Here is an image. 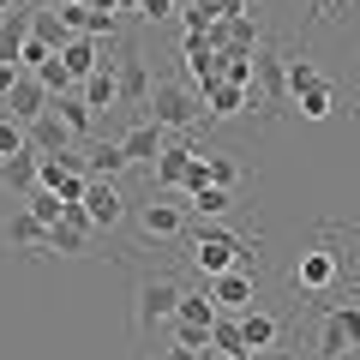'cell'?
<instances>
[{
  "instance_id": "cell-1",
  "label": "cell",
  "mask_w": 360,
  "mask_h": 360,
  "mask_svg": "<svg viewBox=\"0 0 360 360\" xmlns=\"http://www.w3.org/2000/svg\"><path fill=\"white\" fill-rule=\"evenodd\" d=\"M258 270V258H252V240H246L240 229H205L193 240V270L205 276V283H217V276H229V270Z\"/></svg>"
},
{
  "instance_id": "cell-2",
  "label": "cell",
  "mask_w": 360,
  "mask_h": 360,
  "mask_svg": "<svg viewBox=\"0 0 360 360\" xmlns=\"http://www.w3.org/2000/svg\"><path fill=\"white\" fill-rule=\"evenodd\" d=\"M144 120H156L162 132H186V127H198V120H210V115H205V96H198L186 78H156L150 103H144Z\"/></svg>"
},
{
  "instance_id": "cell-3",
  "label": "cell",
  "mask_w": 360,
  "mask_h": 360,
  "mask_svg": "<svg viewBox=\"0 0 360 360\" xmlns=\"http://www.w3.org/2000/svg\"><path fill=\"white\" fill-rule=\"evenodd\" d=\"M180 295H186V283H180V276H168V270H156V276H139V300H132V330H139V336H150L156 324H174Z\"/></svg>"
},
{
  "instance_id": "cell-4",
  "label": "cell",
  "mask_w": 360,
  "mask_h": 360,
  "mask_svg": "<svg viewBox=\"0 0 360 360\" xmlns=\"http://www.w3.org/2000/svg\"><path fill=\"white\" fill-rule=\"evenodd\" d=\"M312 348H319V360H342V354L360 348V307L354 300H324L319 330H312Z\"/></svg>"
},
{
  "instance_id": "cell-5",
  "label": "cell",
  "mask_w": 360,
  "mask_h": 360,
  "mask_svg": "<svg viewBox=\"0 0 360 360\" xmlns=\"http://www.w3.org/2000/svg\"><path fill=\"white\" fill-rule=\"evenodd\" d=\"M288 283H295L300 295H330V288L342 283V258H336L330 246H312V252H300V258H295Z\"/></svg>"
},
{
  "instance_id": "cell-6",
  "label": "cell",
  "mask_w": 360,
  "mask_h": 360,
  "mask_svg": "<svg viewBox=\"0 0 360 360\" xmlns=\"http://www.w3.org/2000/svg\"><path fill=\"white\" fill-rule=\"evenodd\" d=\"M198 156H205V150H193V144H168V150L156 156V168H150L156 193H186V180H193Z\"/></svg>"
},
{
  "instance_id": "cell-7",
  "label": "cell",
  "mask_w": 360,
  "mask_h": 360,
  "mask_svg": "<svg viewBox=\"0 0 360 360\" xmlns=\"http://www.w3.org/2000/svg\"><path fill=\"white\" fill-rule=\"evenodd\" d=\"M84 210H90V229L108 234V229H120V222H127V193H120L115 180H90Z\"/></svg>"
},
{
  "instance_id": "cell-8",
  "label": "cell",
  "mask_w": 360,
  "mask_h": 360,
  "mask_svg": "<svg viewBox=\"0 0 360 360\" xmlns=\"http://www.w3.org/2000/svg\"><path fill=\"white\" fill-rule=\"evenodd\" d=\"M120 150H127V162H132V168H156V156L168 150V132L156 127V120H144V115H139L127 132H120Z\"/></svg>"
},
{
  "instance_id": "cell-9",
  "label": "cell",
  "mask_w": 360,
  "mask_h": 360,
  "mask_svg": "<svg viewBox=\"0 0 360 360\" xmlns=\"http://www.w3.org/2000/svg\"><path fill=\"white\" fill-rule=\"evenodd\" d=\"M210 288V300H217L222 312H252V300H258V270H229V276H217V283H205Z\"/></svg>"
},
{
  "instance_id": "cell-10",
  "label": "cell",
  "mask_w": 360,
  "mask_h": 360,
  "mask_svg": "<svg viewBox=\"0 0 360 360\" xmlns=\"http://www.w3.org/2000/svg\"><path fill=\"white\" fill-rule=\"evenodd\" d=\"M90 210L84 205H66V217L49 229V252H90Z\"/></svg>"
},
{
  "instance_id": "cell-11",
  "label": "cell",
  "mask_w": 360,
  "mask_h": 360,
  "mask_svg": "<svg viewBox=\"0 0 360 360\" xmlns=\"http://www.w3.org/2000/svg\"><path fill=\"white\" fill-rule=\"evenodd\" d=\"M78 96L90 103V115H103V108H127V96H120V66L115 60H103L96 72L78 84Z\"/></svg>"
},
{
  "instance_id": "cell-12",
  "label": "cell",
  "mask_w": 360,
  "mask_h": 360,
  "mask_svg": "<svg viewBox=\"0 0 360 360\" xmlns=\"http://www.w3.org/2000/svg\"><path fill=\"white\" fill-rule=\"evenodd\" d=\"M49 103H54V96H49V84H42L37 72H25V78H18V90L6 96V108H13L18 127H37V120L49 115Z\"/></svg>"
},
{
  "instance_id": "cell-13",
  "label": "cell",
  "mask_w": 360,
  "mask_h": 360,
  "mask_svg": "<svg viewBox=\"0 0 360 360\" xmlns=\"http://www.w3.org/2000/svg\"><path fill=\"white\" fill-rule=\"evenodd\" d=\"M217 319H222V307L210 300V288H186L174 307V330H217Z\"/></svg>"
},
{
  "instance_id": "cell-14",
  "label": "cell",
  "mask_w": 360,
  "mask_h": 360,
  "mask_svg": "<svg viewBox=\"0 0 360 360\" xmlns=\"http://www.w3.org/2000/svg\"><path fill=\"white\" fill-rule=\"evenodd\" d=\"M49 115L60 120V127L72 132L78 144H90V139H96V115H90V103L78 96V90H66V96H54V103H49Z\"/></svg>"
},
{
  "instance_id": "cell-15",
  "label": "cell",
  "mask_w": 360,
  "mask_h": 360,
  "mask_svg": "<svg viewBox=\"0 0 360 360\" xmlns=\"http://www.w3.org/2000/svg\"><path fill=\"white\" fill-rule=\"evenodd\" d=\"M180 229H186V210H180V205H162V198L139 205V234H144V240H174Z\"/></svg>"
},
{
  "instance_id": "cell-16",
  "label": "cell",
  "mask_w": 360,
  "mask_h": 360,
  "mask_svg": "<svg viewBox=\"0 0 360 360\" xmlns=\"http://www.w3.org/2000/svg\"><path fill=\"white\" fill-rule=\"evenodd\" d=\"M198 96H205V115H210V120H229V115H240V108L252 103V90H246V84H229V78H210Z\"/></svg>"
},
{
  "instance_id": "cell-17",
  "label": "cell",
  "mask_w": 360,
  "mask_h": 360,
  "mask_svg": "<svg viewBox=\"0 0 360 360\" xmlns=\"http://www.w3.org/2000/svg\"><path fill=\"white\" fill-rule=\"evenodd\" d=\"M103 60H108V54H103V42H96V37H72V42L60 49V66H66V78H72V84H84Z\"/></svg>"
},
{
  "instance_id": "cell-18",
  "label": "cell",
  "mask_w": 360,
  "mask_h": 360,
  "mask_svg": "<svg viewBox=\"0 0 360 360\" xmlns=\"http://www.w3.org/2000/svg\"><path fill=\"white\" fill-rule=\"evenodd\" d=\"M240 336H246V348H252V354H264V348L283 342V319H276V312H264V307H252V312H240Z\"/></svg>"
},
{
  "instance_id": "cell-19",
  "label": "cell",
  "mask_w": 360,
  "mask_h": 360,
  "mask_svg": "<svg viewBox=\"0 0 360 360\" xmlns=\"http://www.w3.org/2000/svg\"><path fill=\"white\" fill-rule=\"evenodd\" d=\"M115 66H120V96H127V108H144V103H150V84H156V78L144 72V54L127 49Z\"/></svg>"
},
{
  "instance_id": "cell-20",
  "label": "cell",
  "mask_w": 360,
  "mask_h": 360,
  "mask_svg": "<svg viewBox=\"0 0 360 360\" xmlns=\"http://www.w3.org/2000/svg\"><path fill=\"white\" fill-rule=\"evenodd\" d=\"M37 174H42V156L37 150L0 156V180H6V193H37Z\"/></svg>"
},
{
  "instance_id": "cell-21",
  "label": "cell",
  "mask_w": 360,
  "mask_h": 360,
  "mask_svg": "<svg viewBox=\"0 0 360 360\" xmlns=\"http://www.w3.org/2000/svg\"><path fill=\"white\" fill-rule=\"evenodd\" d=\"M127 168H132V162H127V150H120V139H115V144H96V150L84 156V174H90V180H120Z\"/></svg>"
},
{
  "instance_id": "cell-22",
  "label": "cell",
  "mask_w": 360,
  "mask_h": 360,
  "mask_svg": "<svg viewBox=\"0 0 360 360\" xmlns=\"http://www.w3.org/2000/svg\"><path fill=\"white\" fill-rule=\"evenodd\" d=\"M6 240L25 246V252H49V229H42L30 210H13V222H6Z\"/></svg>"
},
{
  "instance_id": "cell-23",
  "label": "cell",
  "mask_w": 360,
  "mask_h": 360,
  "mask_svg": "<svg viewBox=\"0 0 360 360\" xmlns=\"http://www.w3.org/2000/svg\"><path fill=\"white\" fill-rule=\"evenodd\" d=\"M319 78H324V72L307 60V54H288V60H283V90H288V103H300V96H307Z\"/></svg>"
},
{
  "instance_id": "cell-24",
  "label": "cell",
  "mask_w": 360,
  "mask_h": 360,
  "mask_svg": "<svg viewBox=\"0 0 360 360\" xmlns=\"http://www.w3.org/2000/svg\"><path fill=\"white\" fill-rule=\"evenodd\" d=\"M295 108H300V120H330V115H336V84H330V78H319Z\"/></svg>"
},
{
  "instance_id": "cell-25",
  "label": "cell",
  "mask_w": 360,
  "mask_h": 360,
  "mask_svg": "<svg viewBox=\"0 0 360 360\" xmlns=\"http://www.w3.org/2000/svg\"><path fill=\"white\" fill-rule=\"evenodd\" d=\"M25 210H30V217L42 222V229H54V222L66 217V205H60V198H54V193H42V186H37V193L25 198Z\"/></svg>"
},
{
  "instance_id": "cell-26",
  "label": "cell",
  "mask_w": 360,
  "mask_h": 360,
  "mask_svg": "<svg viewBox=\"0 0 360 360\" xmlns=\"http://www.w3.org/2000/svg\"><path fill=\"white\" fill-rule=\"evenodd\" d=\"M198 168H205V186H234V180H240L234 156H198Z\"/></svg>"
},
{
  "instance_id": "cell-27",
  "label": "cell",
  "mask_w": 360,
  "mask_h": 360,
  "mask_svg": "<svg viewBox=\"0 0 360 360\" xmlns=\"http://www.w3.org/2000/svg\"><path fill=\"white\" fill-rule=\"evenodd\" d=\"M193 210L198 217H222V210H234V193L229 186H205V193H193Z\"/></svg>"
},
{
  "instance_id": "cell-28",
  "label": "cell",
  "mask_w": 360,
  "mask_h": 360,
  "mask_svg": "<svg viewBox=\"0 0 360 360\" xmlns=\"http://www.w3.org/2000/svg\"><path fill=\"white\" fill-rule=\"evenodd\" d=\"M30 150V127H18L13 115H0V156H18Z\"/></svg>"
},
{
  "instance_id": "cell-29",
  "label": "cell",
  "mask_w": 360,
  "mask_h": 360,
  "mask_svg": "<svg viewBox=\"0 0 360 360\" xmlns=\"http://www.w3.org/2000/svg\"><path fill=\"white\" fill-rule=\"evenodd\" d=\"M18 78H25V66H18V60H0V103L18 90Z\"/></svg>"
},
{
  "instance_id": "cell-30",
  "label": "cell",
  "mask_w": 360,
  "mask_h": 360,
  "mask_svg": "<svg viewBox=\"0 0 360 360\" xmlns=\"http://www.w3.org/2000/svg\"><path fill=\"white\" fill-rule=\"evenodd\" d=\"M180 0H139V18H150V25H162L168 13H174Z\"/></svg>"
},
{
  "instance_id": "cell-31",
  "label": "cell",
  "mask_w": 360,
  "mask_h": 360,
  "mask_svg": "<svg viewBox=\"0 0 360 360\" xmlns=\"http://www.w3.org/2000/svg\"><path fill=\"white\" fill-rule=\"evenodd\" d=\"M307 6H312V18H319V25H330V18H336V6H342V0H307Z\"/></svg>"
},
{
  "instance_id": "cell-32",
  "label": "cell",
  "mask_w": 360,
  "mask_h": 360,
  "mask_svg": "<svg viewBox=\"0 0 360 360\" xmlns=\"http://www.w3.org/2000/svg\"><path fill=\"white\" fill-rule=\"evenodd\" d=\"M162 360H217V354H198V348H168Z\"/></svg>"
},
{
  "instance_id": "cell-33",
  "label": "cell",
  "mask_w": 360,
  "mask_h": 360,
  "mask_svg": "<svg viewBox=\"0 0 360 360\" xmlns=\"http://www.w3.org/2000/svg\"><path fill=\"white\" fill-rule=\"evenodd\" d=\"M252 360H300V354H295V348H283V342H276V348H264V354H252Z\"/></svg>"
},
{
  "instance_id": "cell-34",
  "label": "cell",
  "mask_w": 360,
  "mask_h": 360,
  "mask_svg": "<svg viewBox=\"0 0 360 360\" xmlns=\"http://www.w3.org/2000/svg\"><path fill=\"white\" fill-rule=\"evenodd\" d=\"M108 6H115V13H139V0H108Z\"/></svg>"
},
{
  "instance_id": "cell-35",
  "label": "cell",
  "mask_w": 360,
  "mask_h": 360,
  "mask_svg": "<svg viewBox=\"0 0 360 360\" xmlns=\"http://www.w3.org/2000/svg\"><path fill=\"white\" fill-rule=\"evenodd\" d=\"M18 6H25V0H0V18H13V13H18Z\"/></svg>"
},
{
  "instance_id": "cell-36",
  "label": "cell",
  "mask_w": 360,
  "mask_h": 360,
  "mask_svg": "<svg viewBox=\"0 0 360 360\" xmlns=\"http://www.w3.org/2000/svg\"><path fill=\"white\" fill-rule=\"evenodd\" d=\"M342 360H360V348H354V354H342Z\"/></svg>"
}]
</instances>
